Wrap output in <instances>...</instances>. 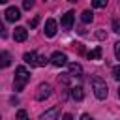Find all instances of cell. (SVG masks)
Returning a JSON list of instances; mask_svg holds the SVG:
<instances>
[{
  "mask_svg": "<svg viewBox=\"0 0 120 120\" xmlns=\"http://www.w3.org/2000/svg\"><path fill=\"white\" fill-rule=\"evenodd\" d=\"M30 81V73H28V69L24 68V66H19L17 69H15V81H13V88L17 90V92H21L24 86H26V82Z\"/></svg>",
  "mask_w": 120,
  "mask_h": 120,
  "instance_id": "1",
  "label": "cell"
},
{
  "mask_svg": "<svg viewBox=\"0 0 120 120\" xmlns=\"http://www.w3.org/2000/svg\"><path fill=\"white\" fill-rule=\"evenodd\" d=\"M24 62L26 64H30L32 68H43V66H47V58L45 56H41V54H38V52H24Z\"/></svg>",
  "mask_w": 120,
  "mask_h": 120,
  "instance_id": "2",
  "label": "cell"
},
{
  "mask_svg": "<svg viewBox=\"0 0 120 120\" xmlns=\"http://www.w3.org/2000/svg\"><path fill=\"white\" fill-rule=\"evenodd\" d=\"M92 88H94V94H96L98 99H105L107 94H109V88H107L105 81H101L99 77H94L92 79Z\"/></svg>",
  "mask_w": 120,
  "mask_h": 120,
  "instance_id": "3",
  "label": "cell"
},
{
  "mask_svg": "<svg viewBox=\"0 0 120 120\" xmlns=\"http://www.w3.org/2000/svg\"><path fill=\"white\" fill-rule=\"evenodd\" d=\"M51 96V84L49 82H41L39 86H38V90H36V99L38 101H43V99H47Z\"/></svg>",
  "mask_w": 120,
  "mask_h": 120,
  "instance_id": "4",
  "label": "cell"
},
{
  "mask_svg": "<svg viewBox=\"0 0 120 120\" xmlns=\"http://www.w3.org/2000/svg\"><path fill=\"white\" fill-rule=\"evenodd\" d=\"M58 114H60V107H51L39 116V120H58Z\"/></svg>",
  "mask_w": 120,
  "mask_h": 120,
  "instance_id": "5",
  "label": "cell"
},
{
  "mask_svg": "<svg viewBox=\"0 0 120 120\" xmlns=\"http://www.w3.org/2000/svg\"><path fill=\"white\" fill-rule=\"evenodd\" d=\"M4 15H6V21H8V22H15V21L21 19V11H19L17 8H8V9L4 11Z\"/></svg>",
  "mask_w": 120,
  "mask_h": 120,
  "instance_id": "6",
  "label": "cell"
},
{
  "mask_svg": "<svg viewBox=\"0 0 120 120\" xmlns=\"http://www.w3.org/2000/svg\"><path fill=\"white\" fill-rule=\"evenodd\" d=\"M51 64H52V66H56V68L66 66V64H68V56H66L64 52H54V54L51 56Z\"/></svg>",
  "mask_w": 120,
  "mask_h": 120,
  "instance_id": "7",
  "label": "cell"
},
{
  "mask_svg": "<svg viewBox=\"0 0 120 120\" xmlns=\"http://www.w3.org/2000/svg\"><path fill=\"white\" fill-rule=\"evenodd\" d=\"M26 38H28V32H26V28H22V26H17L15 28V32H13V39L15 41H26Z\"/></svg>",
  "mask_w": 120,
  "mask_h": 120,
  "instance_id": "8",
  "label": "cell"
},
{
  "mask_svg": "<svg viewBox=\"0 0 120 120\" xmlns=\"http://www.w3.org/2000/svg\"><path fill=\"white\" fill-rule=\"evenodd\" d=\"M54 34H56V21L54 19H49L45 22V36L47 38H52Z\"/></svg>",
  "mask_w": 120,
  "mask_h": 120,
  "instance_id": "9",
  "label": "cell"
},
{
  "mask_svg": "<svg viewBox=\"0 0 120 120\" xmlns=\"http://www.w3.org/2000/svg\"><path fill=\"white\" fill-rule=\"evenodd\" d=\"M73 19H75V15H73V11H68V13H64L62 15V26L64 28H71L73 26Z\"/></svg>",
  "mask_w": 120,
  "mask_h": 120,
  "instance_id": "10",
  "label": "cell"
},
{
  "mask_svg": "<svg viewBox=\"0 0 120 120\" xmlns=\"http://www.w3.org/2000/svg\"><path fill=\"white\" fill-rule=\"evenodd\" d=\"M11 66V54L8 51H0V68H8Z\"/></svg>",
  "mask_w": 120,
  "mask_h": 120,
  "instance_id": "11",
  "label": "cell"
},
{
  "mask_svg": "<svg viewBox=\"0 0 120 120\" xmlns=\"http://www.w3.org/2000/svg\"><path fill=\"white\" fill-rule=\"evenodd\" d=\"M71 98H73L75 101H82V99H84V90H82V86L71 88Z\"/></svg>",
  "mask_w": 120,
  "mask_h": 120,
  "instance_id": "12",
  "label": "cell"
},
{
  "mask_svg": "<svg viewBox=\"0 0 120 120\" xmlns=\"http://www.w3.org/2000/svg\"><path fill=\"white\" fill-rule=\"evenodd\" d=\"M69 75L71 77H82V68L79 64H69Z\"/></svg>",
  "mask_w": 120,
  "mask_h": 120,
  "instance_id": "13",
  "label": "cell"
},
{
  "mask_svg": "<svg viewBox=\"0 0 120 120\" xmlns=\"http://www.w3.org/2000/svg\"><path fill=\"white\" fill-rule=\"evenodd\" d=\"M81 21H82L84 24L92 22V21H94V13H92V11H88V9H86V11H82V15H81Z\"/></svg>",
  "mask_w": 120,
  "mask_h": 120,
  "instance_id": "14",
  "label": "cell"
},
{
  "mask_svg": "<svg viewBox=\"0 0 120 120\" xmlns=\"http://www.w3.org/2000/svg\"><path fill=\"white\" fill-rule=\"evenodd\" d=\"M99 56H101V47H96L94 51L88 52V60H98Z\"/></svg>",
  "mask_w": 120,
  "mask_h": 120,
  "instance_id": "15",
  "label": "cell"
},
{
  "mask_svg": "<svg viewBox=\"0 0 120 120\" xmlns=\"http://www.w3.org/2000/svg\"><path fill=\"white\" fill-rule=\"evenodd\" d=\"M107 4H109V0H92V6H94V8H98V9L105 8Z\"/></svg>",
  "mask_w": 120,
  "mask_h": 120,
  "instance_id": "16",
  "label": "cell"
},
{
  "mask_svg": "<svg viewBox=\"0 0 120 120\" xmlns=\"http://www.w3.org/2000/svg\"><path fill=\"white\" fill-rule=\"evenodd\" d=\"M112 32L120 34V21L118 19H112Z\"/></svg>",
  "mask_w": 120,
  "mask_h": 120,
  "instance_id": "17",
  "label": "cell"
},
{
  "mask_svg": "<svg viewBox=\"0 0 120 120\" xmlns=\"http://www.w3.org/2000/svg\"><path fill=\"white\" fill-rule=\"evenodd\" d=\"M17 120H30V118H28L26 111H19V112H17Z\"/></svg>",
  "mask_w": 120,
  "mask_h": 120,
  "instance_id": "18",
  "label": "cell"
},
{
  "mask_svg": "<svg viewBox=\"0 0 120 120\" xmlns=\"http://www.w3.org/2000/svg\"><path fill=\"white\" fill-rule=\"evenodd\" d=\"M112 77H114L116 81H120V66H114V68H112Z\"/></svg>",
  "mask_w": 120,
  "mask_h": 120,
  "instance_id": "19",
  "label": "cell"
},
{
  "mask_svg": "<svg viewBox=\"0 0 120 120\" xmlns=\"http://www.w3.org/2000/svg\"><path fill=\"white\" fill-rule=\"evenodd\" d=\"M22 8H24V9L34 8V0H22Z\"/></svg>",
  "mask_w": 120,
  "mask_h": 120,
  "instance_id": "20",
  "label": "cell"
},
{
  "mask_svg": "<svg viewBox=\"0 0 120 120\" xmlns=\"http://www.w3.org/2000/svg\"><path fill=\"white\" fill-rule=\"evenodd\" d=\"M96 38H98V39H107V32L98 30V32H96Z\"/></svg>",
  "mask_w": 120,
  "mask_h": 120,
  "instance_id": "21",
  "label": "cell"
},
{
  "mask_svg": "<svg viewBox=\"0 0 120 120\" xmlns=\"http://www.w3.org/2000/svg\"><path fill=\"white\" fill-rule=\"evenodd\" d=\"M38 22H39V17L36 15V17H34V19H32V21L28 22V24H30V28H36V26H38Z\"/></svg>",
  "mask_w": 120,
  "mask_h": 120,
  "instance_id": "22",
  "label": "cell"
},
{
  "mask_svg": "<svg viewBox=\"0 0 120 120\" xmlns=\"http://www.w3.org/2000/svg\"><path fill=\"white\" fill-rule=\"evenodd\" d=\"M114 54H116V58L120 60V41H116V43H114Z\"/></svg>",
  "mask_w": 120,
  "mask_h": 120,
  "instance_id": "23",
  "label": "cell"
},
{
  "mask_svg": "<svg viewBox=\"0 0 120 120\" xmlns=\"http://www.w3.org/2000/svg\"><path fill=\"white\" fill-rule=\"evenodd\" d=\"M60 81H62L64 84H69V73H64V75L60 77Z\"/></svg>",
  "mask_w": 120,
  "mask_h": 120,
  "instance_id": "24",
  "label": "cell"
},
{
  "mask_svg": "<svg viewBox=\"0 0 120 120\" xmlns=\"http://www.w3.org/2000/svg\"><path fill=\"white\" fill-rule=\"evenodd\" d=\"M0 38H8V32H6V28H4L2 22H0Z\"/></svg>",
  "mask_w": 120,
  "mask_h": 120,
  "instance_id": "25",
  "label": "cell"
},
{
  "mask_svg": "<svg viewBox=\"0 0 120 120\" xmlns=\"http://www.w3.org/2000/svg\"><path fill=\"white\" fill-rule=\"evenodd\" d=\"M81 120H92V116H90V114H82V116H81Z\"/></svg>",
  "mask_w": 120,
  "mask_h": 120,
  "instance_id": "26",
  "label": "cell"
},
{
  "mask_svg": "<svg viewBox=\"0 0 120 120\" xmlns=\"http://www.w3.org/2000/svg\"><path fill=\"white\" fill-rule=\"evenodd\" d=\"M64 120H73V116L71 114H64Z\"/></svg>",
  "mask_w": 120,
  "mask_h": 120,
  "instance_id": "27",
  "label": "cell"
},
{
  "mask_svg": "<svg viewBox=\"0 0 120 120\" xmlns=\"http://www.w3.org/2000/svg\"><path fill=\"white\" fill-rule=\"evenodd\" d=\"M68 2H71V4H75V2H77V0H68Z\"/></svg>",
  "mask_w": 120,
  "mask_h": 120,
  "instance_id": "28",
  "label": "cell"
},
{
  "mask_svg": "<svg viewBox=\"0 0 120 120\" xmlns=\"http://www.w3.org/2000/svg\"><path fill=\"white\" fill-rule=\"evenodd\" d=\"M6 2H8V0H0V4H6Z\"/></svg>",
  "mask_w": 120,
  "mask_h": 120,
  "instance_id": "29",
  "label": "cell"
},
{
  "mask_svg": "<svg viewBox=\"0 0 120 120\" xmlns=\"http://www.w3.org/2000/svg\"><path fill=\"white\" fill-rule=\"evenodd\" d=\"M118 98H120V90H118Z\"/></svg>",
  "mask_w": 120,
  "mask_h": 120,
  "instance_id": "30",
  "label": "cell"
}]
</instances>
